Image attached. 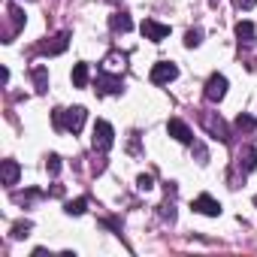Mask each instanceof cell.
I'll use <instances>...</instances> for the list:
<instances>
[{
	"mask_svg": "<svg viewBox=\"0 0 257 257\" xmlns=\"http://www.w3.org/2000/svg\"><path fill=\"white\" fill-rule=\"evenodd\" d=\"M88 112L85 106H73V109H52V124L55 131H70V134H79L82 124H85Z\"/></svg>",
	"mask_w": 257,
	"mask_h": 257,
	"instance_id": "1",
	"label": "cell"
},
{
	"mask_svg": "<svg viewBox=\"0 0 257 257\" xmlns=\"http://www.w3.org/2000/svg\"><path fill=\"white\" fill-rule=\"evenodd\" d=\"M112 143H115L112 124H109V121H97V124H94V134H91V146H94V152H109Z\"/></svg>",
	"mask_w": 257,
	"mask_h": 257,
	"instance_id": "2",
	"label": "cell"
},
{
	"mask_svg": "<svg viewBox=\"0 0 257 257\" xmlns=\"http://www.w3.org/2000/svg\"><path fill=\"white\" fill-rule=\"evenodd\" d=\"M94 85H97V97L121 94V91H124V79H121V76H112V73H106V70L97 76V82H94Z\"/></svg>",
	"mask_w": 257,
	"mask_h": 257,
	"instance_id": "3",
	"label": "cell"
},
{
	"mask_svg": "<svg viewBox=\"0 0 257 257\" xmlns=\"http://www.w3.org/2000/svg\"><path fill=\"white\" fill-rule=\"evenodd\" d=\"M203 127L215 137V140H221V143H230V131H227V124L221 121V115H215V112H203Z\"/></svg>",
	"mask_w": 257,
	"mask_h": 257,
	"instance_id": "4",
	"label": "cell"
},
{
	"mask_svg": "<svg viewBox=\"0 0 257 257\" xmlns=\"http://www.w3.org/2000/svg\"><path fill=\"white\" fill-rule=\"evenodd\" d=\"M176 76H179V67H176L173 61H158V64L152 67V82H155V85H170Z\"/></svg>",
	"mask_w": 257,
	"mask_h": 257,
	"instance_id": "5",
	"label": "cell"
},
{
	"mask_svg": "<svg viewBox=\"0 0 257 257\" xmlns=\"http://www.w3.org/2000/svg\"><path fill=\"white\" fill-rule=\"evenodd\" d=\"M167 134H170L176 143H182V146H191V143H194L191 127H188L182 118H170V121H167Z\"/></svg>",
	"mask_w": 257,
	"mask_h": 257,
	"instance_id": "6",
	"label": "cell"
},
{
	"mask_svg": "<svg viewBox=\"0 0 257 257\" xmlns=\"http://www.w3.org/2000/svg\"><path fill=\"white\" fill-rule=\"evenodd\" d=\"M140 31H143V37L152 40V43H164V40L170 37V25H161V22H155V19H146V22L140 25Z\"/></svg>",
	"mask_w": 257,
	"mask_h": 257,
	"instance_id": "7",
	"label": "cell"
},
{
	"mask_svg": "<svg viewBox=\"0 0 257 257\" xmlns=\"http://www.w3.org/2000/svg\"><path fill=\"white\" fill-rule=\"evenodd\" d=\"M224 94H227V76L212 73V76L206 79V100L218 103V100H224Z\"/></svg>",
	"mask_w": 257,
	"mask_h": 257,
	"instance_id": "8",
	"label": "cell"
},
{
	"mask_svg": "<svg viewBox=\"0 0 257 257\" xmlns=\"http://www.w3.org/2000/svg\"><path fill=\"white\" fill-rule=\"evenodd\" d=\"M191 209L200 212V215H209V218H218V215H221V203H218L215 197H209V194H200V197L191 203Z\"/></svg>",
	"mask_w": 257,
	"mask_h": 257,
	"instance_id": "9",
	"label": "cell"
},
{
	"mask_svg": "<svg viewBox=\"0 0 257 257\" xmlns=\"http://www.w3.org/2000/svg\"><path fill=\"white\" fill-rule=\"evenodd\" d=\"M67 46H70V34H67V31H61L52 43H43V46H40V52H43V55H61Z\"/></svg>",
	"mask_w": 257,
	"mask_h": 257,
	"instance_id": "10",
	"label": "cell"
},
{
	"mask_svg": "<svg viewBox=\"0 0 257 257\" xmlns=\"http://www.w3.org/2000/svg\"><path fill=\"white\" fill-rule=\"evenodd\" d=\"M239 170H242V173H254V170H257V149H254V146H245V149L239 152Z\"/></svg>",
	"mask_w": 257,
	"mask_h": 257,
	"instance_id": "11",
	"label": "cell"
},
{
	"mask_svg": "<svg viewBox=\"0 0 257 257\" xmlns=\"http://www.w3.org/2000/svg\"><path fill=\"white\" fill-rule=\"evenodd\" d=\"M19 176H22V167L16 161H4V164H0V179H4V185H16Z\"/></svg>",
	"mask_w": 257,
	"mask_h": 257,
	"instance_id": "12",
	"label": "cell"
},
{
	"mask_svg": "<svg viewBox=\"0 0 257 257\" xmlns=\"http://www.w3.org/2000/svg\"><path fill=\"white\" fill-rule=\"evenodd\" d=\"M31 79H34V85H37L40 94L49 91V70H46L43 64H34V67H31Z\"/></svg>",
	"mask_w": 257,
	"mask_h": 257,
	"instance_id": "13",
	"label": "cell"
},
{
	"mask_svg": "<svg viewBox=\"0 0 257 257\" xmlns=\"http://www.w3.org/2000/svg\"><path fill=\"white\" fill-rule=\"evenodd\" d=\"M109 28L115 34H127V31H134V22L127 13H115V16H109Z\"/></svg>",
	"mask_w": 257,
	"mask_h": 257,
	"instance_id": "14",
	"label": "cell"
},
{
	"mask_svg": "<svg viewBox=\"0 0 257 257\" xmlns=\"http://www.w3.org/2000/svg\"><path fill=\"white\" fill-rule=\"evenodd\" d=\"M236 37L242 46H254V25L251 22H239L236 25Z\"/></svg>",
	"mask_w": 257,
	"mask_h": 257,
	"instance_id": "15",
	"label": "cell"
},
{
	"mask_svg": "<svg viewBox=\"0 0 257 257\" xmlns=\"http://www.w3.org/2000/svg\"><path fill=\"white\" fill-rule=\"evenodd\" d=\"M254 127H257V118H254V115H245V112H239V115H236V131L251 134Z\"/></svg>",
	"mask_w": 257,
	"mask_h": 257,
	"instance_id": "16",
	"label": "cell"
},
{
	"mask_svg": "<svg viewBox=\"0 0 257 257\" xmlns=\"http://www.w3.org/2000/svg\"><path fill=\"white\" fill-rule=\"evenodd\" d=\"M88 79H91L88 64H76V67H73V85H76V88H85V85H88Z\"/></svg>",
	"mask_w": 257,
	"mask_h": 257,
	"instance_id": "17",
	"label": "cell"
},
{
	"mask_svg": "<svg viewBox=\"0 0 257 257\" xmlns=\"http://www.w3.org/2000/svg\"><path fill=\"white\" fill-rule=\"evenodd\" d=\"M64 212L79 218V215H85V212H88V200H85V197H79V200H70V203L64 206Z\"/></svg>",
	"mask_w": 257,
	"mask_h": 257,
	"instance_id": "18",
	"label": "cell"
},
{
	"mask_svg": "<svg viewBox=\"0 0 257 257\" xmlns=\"http://www.w3.org/2000/svg\"><path fill=\"white\" fill-rule=\"evenodd\" d=\"M127 64V55H118V52H112L106 61H103V70H118V67H124Z\"/></svg>",
	"mask_w": 257,
	"mask_h": 257,
	"instance_id": "19",
	"label": "cell"
},
{
	"mask_svg": "<svg viewBox=\"0 0 257 257\" xmlns=\"http://www.w3.org/2000/svg\"><path fill=\"white\" fill-rule=\"evenodd\" d=\"M10 16H13V28H16V31H22V28H25V13H22V7L10 4Z\"/></svg>",
	"mask_w": 257,
	"mask_h": 257,
	"instance_id": "20",
	"label": "cell"
},
{
	"mask_svg": "<svg viewBox=\"0 0 257 257\" xmlns=\"http://www.w3.org/2000/svg\"><path fill=\"white\" fill-rule=\"evenodd\" d=\"M200 43H203V31H200V28H194V31L185 34V46H188V49H197Z\"/></svg>",
	"mask_w": 257,
	"mask_h": 257,
	"instance_id": "21",
	"label": "cell"
},
{
	"mask_svg": "<svg viewBox=\"0 0 257 257\" xmlns=\"http://www.w3.org/2000/svg\"><path fill=\"white\" fill-rule=\"evenodd\" d=\"M31 230H34V224H31V221H19V224H13V239H25Z\"/></svg>",
	"mask_w": 257,
	"mask_h": 257,
	"instance_id": "22",
	"label": "cell"
},
{
	"mask_svg": "<svg viewBox=\"0 0 257 257\" xmlns=\"http://www.w3.org/2000/svg\"><path fill=\"white\" fill-rule=\"evenodd\" d=\"M46 170H49V176H58L61 173V158L58 155H49L46 158Z\"/></svg>",
	"mask_w": 257,
	"mask_h": 257,
	"instance_id": "23",
	"label": "cell"
},
{
	"mask_svg": "<svg viewBox=\"0 0 257 257\" xmlns=\"http://www.w3.org/2000/svg\"><path fill=\"white\" fill-rule=\"evenodd\" d=\"M137 188H140V191H152V188H155V179H152L149 173H143V176L137 179Z\"/></svg>",
	"mask_w": 257,
	"mask_h": 257,
	"instance_id": "24",
	"label": "cell"
},
{
	"mask_svg": "<svg viewBox=\"0 0 257 257\" xmlns=\"http://www.w3.org/2000/svg\"><path fill=\"white\" fill-rule=\"evenodd\" d=\"M161 218L170 221V224L176 221V209H173V203H164V206H161Z\"/></svg>",
	"mask_w": 257,
	"mask_h": 257,
	"instance_id": "25",
	"label": "cell"
},
{
	"mask_svg": "<svg viewBox=\"0 0 257 257\" xmlns=\"http://www.w3.org/2000/svg\"><path fill=\"white\" fill-rule=\"evenodd\" d=\"M236 7H239V10H254L257 0H236Z\"/></svg>",
	"mask_w": 257,
	"mask_h": 257,
	"instance_id": "26",
	"label": "cell"
},
{
	"mask_svg": "<svg viewBox=\"0 0 257 257\" xmlns=\"http://www.w3.org/2000/svg\"><path fill=\"white\" fill-rule=\"evenodd\" d=\"M254 206H257V197H254Z\"/></svg>",
	"mask_w": 257,
	"mask_h": 257,
	"instance_id": "27",
	"label": "cell"
}]
</instances>
